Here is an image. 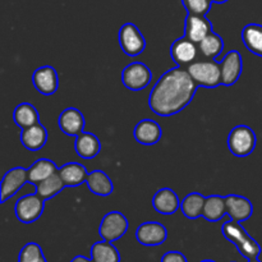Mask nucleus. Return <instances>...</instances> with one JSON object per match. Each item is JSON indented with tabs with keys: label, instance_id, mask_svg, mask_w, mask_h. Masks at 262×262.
I'll return each mask as SVG.
<instances>
[{
	"label": "nucleus",
	"instance_id": "obj_10",
	"mask_svg": "<svg viewBox=\"0 0 262 262\" xmlns=\"http://www.w3.org/2000/svg\"><path fill=\"white\" fill-rule=\"evenodd\" d=\"M136 238L138 243L147 247L160 246L168 238V230L158 222H147L141 224L136 230Z\"/></svg>",
	"mask_w": 262,
	"mask_h": 262
},
{
	"label": "nucleus",
	"instance_id": "obj_14",
	"mask_svg": "<svg viewBox=\"0 0 262 262\" xmlns=\"http://www.w3.org/2000/svg\"><path fill=\"white\" fill-rule=\"evenodd\" d=\"M58 124L61 132L77 137L84 129V117L76 107H68L59 115Z\"/></svg>",
	"mask_w": 262,
	"mask_h": 262
},
{
	"label": "nucleus",
	"instance_id": "obj_13",
	"mask_svg": "<svg viewBox=\"0 0 262 262\" xmlns=\"http://www.w3.org/2000/svg\"><path fill=\"white\" fill-rule=\"evenodd\" d=\"M199 48L196 42L189 40L187 36L174 41L170 46V56L179 67H184L187 64H192L197 56Z\"/></svg>",
	"mask_w": 262,
	"mask_h": 262
},
{
	"label": "nucleus",
	"instance_id": "obj_17",
	"mask_svg": "<svg viewBox=\"0 0 262 262\" xmlns=\"http://www.w3.org/2000/svg\"><path fill=\"white\" fill-rule=\"evenodd\" d=\"M136 141L141 145L152 146L160 141L163 130H161L160 124L152 119H143L138 122V124L135 128Z\"/></svg>",
	"mask_w": 262,
	"mask_h": 262
},
{
	"label": "nucleus",
	"instance_id": "obj_12",
	"mask_svg": "<svg viewBox=\"0 0 262 262\" xmlns=\"http://www.w3.org/2000/svg\"><path fill=\"white\" fill-rule=\"evenodd\" d=\"M220 68H222V83L224 86H232L238 82L243 69L242 55L239 51H229L220 63Z\"/></svg>",
	"mask_w": 262,
	"mask_h": 262
},
{
	"label": "nucleus",
	"instance_id": "obj_18",
	"mask_svg": "<svg viewBox=\"0 0 262 262\" xmlns=\"http://www.w3.org/2000/svg\"><path fill=\"white\" fill-rule=\"evenodd\" d=\"M152 206L159 214L171 215L181 207V201L173 189L161 188L154 196Z\"/></svg>",
	"mask_w": 262,
	"mask_h": 262
},
{
	"label": "nucleus",
	"instance_id": "obj_3",
	"mask_svg": "<svg viewBox=\"0 0 262 262\" xmlns=\"http://www.w3.org/2000/svg\"><path fill=\"white\" fill-rule=\"evenodd\" d=\"M188 73L196 82L197 86L215 89L222 83V68L220 64L212 59L193 61L187 68Z\"/></svg>",
	"mask_w": 262,
	"mask_h": 262
},
{
	"label": "nucleus",
	"instance_id": "obj_4",
	"mask_svg": "<svg viewBox=\"0 0 262 262\" xmlns=\"http://www.w3.org/2000/svg\"><path fill=\"white\" fill-rule=\"evenodd\" d=\"M257 143V137L252 128L248 125H237L233 128L228 137V147L230 152L238 158H246L253 152Z\"/></svg>",
	"mask_w": 262,
	"mask_h": 262
},
{
	"label": "nucleus",
	"instance_id": "obj_29",
	"mask_svg": "<svg viewBox=\"0 0 262 262\" xmlns=\"http://www.w3.org/2000/svg\"><path fill=\"white\" fill-rule=\"evenodd\" d=\"M205 200H206V197L202 196L201 193H197V192L187 194L183 201L181 202V210L184 216L191 220L201 217L202 212H204Z\"/></svg>",
	"mask_w": 262,
	"mask_h": 262
},
{
	"label": "nucleus",
	"instance_id": "obj_33",
	"mask_svg": "<svg viewBox=\"0 0 262 262\" xmlns=\"http://www.w3.org/2000/svg\"><path fill=\"white\" fill-rule=\"evenodd\" d=\"M160 262H188L186 256L178 251H169L161 257Z\"/></svg>",
	"mask_w": 262,
	"mask_h": 262
},
{
	"label": "nucleus",
	"instance_id": "obj_11",
	"mask_svg": "<svg viewBox=\"0 0 262 262\" xmlns=\"http://www.w3.org/2000/svg\"><path fill=\"white\" fill-rule=\"evenodd\" d=\"M32 83L41 95L45 96L54 95L59 87V77L55 68L51 66L37 68L33 72Z\"/></svg>",
	"mask_w": 262,
	"mask_h": 262
},
{
	"label": "nucleus",
	"instance_id": "obj_19",
	"mask_svg": "<svg viewBox=\"0 0 262 262\" xmlns=\"http://www.w3.org/2000/svg\"><path fill=\"white\" fill-rule=\"evenodd\" d=\"M48 130L41 123L22 129L20 132V143L23 147L30 151H38L46 145Z\"/></svg>",
	"mask_w": 262,
	"mask_h": 262
},
{
	"label": "nucleus",
	"instance_id": "obj_2",
	"mask_svg": "<svg viewBox=\"0 0 262 262\" xmlns=\"http://www.w3.org/2000/svg\"><path fill=\"white\" fill-rule=\"evenodd\" d=\"M222 233L230 243L237 247L241 255L247 258L248 261L258 258L261 253L260 245L246 232L239 222L230 219L229 222L224 223L222 227Z\"/></svg>",
	"mask_w": 262,
	"mask_h": 262
},
{
	"label": "nucleus",
	"instance_id": "obj_36",
	"mask_svg": "<svg viewBox=\"0 0 262 262\" xmlns=\"http://www.w3.org/2000/svg\"><path fill=\"white\" fill-rule=\"evenodd\" d=\"M248 262H261V261L258 260V258H255V260H250Z\"/></svg>",
	"mask_w": 262,
	"mask_h": 262
},
{
	"label": "nucleus",
	"instance_id": "obj_28",
	"mask_svg": "<svg viewBox=\"0 0 262 262\" xmlns=\"http://www.w3.org/2000/svg\"><path fill=\"white\" fill-rule=\"evenodd\" d=\"M35 186H36V193H37L38 196L42 197V199L46 201V200L53 199V197H55L56 194L60 193V192L64 189V187H66V184H64L59 171H56V173H54L51 177L46 178L45 181L38 182V183L35 184Z\"/></svg>",
	"mask_w": 262,
	"mask_h": 262
},
{
	"label": "nucleus",
	"instance_id": "obj_8",
	"mask_svg": "<svg viewBox=\"0 0 262 262\" xmlns=\"http://www.w3.org/2000/svg\"><path fill=\"white\" fill-rule=\"evenodd\" d=\"M119 45L128 56H137L146 49V40L135 23H124L119 30Z\"/></svg>",
	"mask_w": 262,
	"mask_h": 262
},
{
	"label": "nucleus",
	"instance_id": "obj_22",
	"mask_svg": "<svg viewBox=\"0 0 262 262\" xmlns=\"http://www.w3.org/2000/svg\"><path fill=\"white\" fill-rule=\"evenodd\" d=\"M86 184L90 191L97 196H110L114 191V184H113L112 179L102 170H94L89 173Z\"/></svg>",
	"mask_w": 262,
	"mask_h": 262
},
{
	"label": "nucleus",
	"instance_id": "obj_16",
	"mask_svg": "<svg viewBox=\"0 0 262 262\" xmlns=\"http://www.w3.org/2000/svg\"><path fill=\"white\" fill-rule=\"evenodd\" d=\"M227 202V215L235 222H246L253 212V206L248 199L238 194H229L225 197Z\"/></svg>",
	"mask_w": 262,
	"mask_h": 262
},
{
	"label": "nucleus",
	"instance_id": "obj_35",
	"mask_svg": "<svg viewBox=\"0 0 262 262\" xmlns=\"http://www.w3.org/2000/svg\"><path fill=\"white\" fill-rule=\"evenodd\" d=\"M228 0H212V3H216V4H223V3H227Z\"/></svg>",
	"mask_w": 262,
	"mask_h": 262
},
{
	"label": "nucleus",
	"instance_id": "obj_32",
	"mask_svg": "<svg viewBox=\"0 0 262 262\" xmlns=\"http://www.w3.org/2000/svg\"><path fill=\"white\" fill-rule=\"evenodd\" d=\"M188 14L206 15L211 9L212 0H182Z\"/></svg>",
	"mask_w": 262,
	"mask_h": 262
},
{
	"label": "nucleus",
	"instance_id": "obj_9",
	"mask_svg": "<svg viewBox=\"0 0 262 262\" xmlns=\"http://www.w3.org/2000/svg\"><path fill=\"white\" fill-rule=\"evenodd\" d=\"M26 183H28V170L17 166L5 173L0 187V201L4 204L8 199L14 196Z\"/></svg>",
	"mask_w": 262,
	"mask_h": 262
},
{
	"label": "nucleus",
	"instance_id": "obj_31",
	"mask_svg": "<svg viewBox=\"0 0 262 262\" xmlns=\"http://www.w3.org/2000/svg\"><path fill=\"white\" fill-rule=\"evenodd\" d=\"M18 262H48L43 251L37 243L30 242L23 246L18 256Z\"/></svg>",
	"mask_w": 262,
	"mask_h": 262
},
{
	"label": "nucleus",
	"instance_id": "obj_26",
	"mask_svg": "<svg viewBox=\"0 0 262 262\" xmlns=\"http://www.w3.org/2000/svg\"><path fill=\"white\" fill-rule=\"evenodd\" d=\"M242 41L246 48L262 58V25L250 23L242 30Z\"/></svg>",
	"mask_w": 262,
	"mask_h": 262
},
{
	"label": "nucleus",
	"instance_id": "obj_7",
	"mask_svg": "<svg viewBox=\"0 0 262 262\" xmlns=\"http://www.w3.org/2000/svg\"><path fill=\"white\" fill-rule=\"evenodd\" d=\"M128 227H129V224H128L127 217L122 212H107L100 223L99 234L104 241L113 243L127 233Z\"/></svg>",
	"mask_w": 262,
	"mask_h": 262
},
{
	"label": "nucleus",
	"instance_id": "obj_6",
	"mask_svg": "<svg viewBox=\"0 0 262 262\" xmlns=\"http://www.w3.org/2000/svg\"><path fill=\"white\" fill-rule=\"evenodd\" d=\"M152 73L146 64L141 61L130 63L123 69L122 82L130 91H141L150 84Z\"/></svg>",
	"mask_w": 262,
	"mask_h": 262
},
{
	"label": "nucleus",
	"instance_id": "obj_5",
	"mask_svg": "<svg viewBox=\"0 0 262 262\" xmlns=\"http://www.w3.org/2000/svg\"><path fill=\"white\" fill-rule=\"evenodd\" d=\"M45 209V200L36 194H26L20 197L14 206L17 219L23 224H31L38 220Z\"/></svg>",
	"mask_w": 262,
	"mask_h": 262
},
{
	"label": "nucleus",
	"instance_id": "obj_21",
	"mask_svg": "<svg viewBox=\"0 0 262 262\" xmlns=\"http://www.w3.org/2000/svg\"><path fill=\"white\" fill-rule=\"evenodd\" d=\"M59 174L63 179L66 187H78L82 183H86L89 171L86 166L78 163H68L64 164L61 168H59Z\"/></svg>",
	"mask_w": 262,
	"mask_h": 262
},
{
	"label": "nucleus",
	"instance_id": "obj_24",
	"mask_svg": "<svg viewBox=\"0 0 262 262\" xmlns=\"http://www.w3.org/2000/svg\"><path fill=\"white\" fill-rule=\"evenodd\" d=\"M227 214V202L225 197L212 194V196L206 197L204 205V212L202 217L211 223H216L222 220Z\"/></svg>",
	"mask_w": 262,
	"mask_h": 262
},
{
	"label": "nucleus",
	"instance_id": "obj_15",
	"mask_svg": "<svg viewBox=\"0 0 262 262\" xmlns=\"http://www.w3.org/2000/svg\"><path fill=\"white\" fill-rule=\"evenodd\" d=\"M210 32H212V25L206 15H187L184 36H187L189 40L200 43Z\"/></svg>",
	"mask_w": 262,
	"mask_h": 262
},
{
	"label": "nucleus",
	"instance_id": "obj_25",
	"mask_svg": "<svg viewBox=\"0 0 262 262\" xmlns=\"http://www.w3.org/2000/svg\"><path fill=\"white\" fill-rule=\"evenodd\" d=\"M13 120L18 127L25 129V128L32 127V125L40 123V115H38L37 109L32 104L22 102L14 109Z\"/></svg>",
	"mask_w": 262,
	"mask_h": 262
},
{
	"label": "nucleus",
	"instance_id": "obj_20",
	"mask_svg": "<svg viewBox=\"0 0 262 262\" xmlns=\"http://www.w3.org/2000/svg\"><path fill=\"white\" fill-rule=\"evenodd\" d=\"M74 148L79 158L90 160L99 155L100 150H101V143H100L99 138L92 133L82 132L76 137Z\"/></svg>",
	"mask_w": 262,
	"mask_h": 262
},
{
	"label": "nucleus",
	"instance_id": "obj_1",
	"mask_svg": "<svg viewBox=\"0 0 262 262\" xmlns=\"http://www.w3.org/2000/svg\"><path fill=\"white\" fill-rule=\"evenodd\" d=\"M197 89L188 71L178 66L159 78L148 96V106L159 117H171L192 101Z\"/></svg>",
	"mask_w": 262,
	"mask_h": 262
},
{
	"label": "nucleus",
	"instance_id": "obj_27",
	"mask_svg": "<svg viewBox=\"0 0 262 262\" xmlns=\"http://www.w3.org/2000/svg\"><path fill=\"white\" fill-rule=\"evenodd\" d=\"M91 258L94 262H120V253L112 242L102 239L92 245Z\"/></svg>",
	"mask_w": 262,
	"mask_h": 262
},
{
	"label": "nucleus",
	"instance_id": "obj_37",
	"mask_svg": "<svg viewBox=\"0 0 262 262\" xmlns=\"http://www.w3.org/2000/svg\"><path fill=\"white\" fill-rule=\"evenodd\" d=\"M201 262H215V261H212V260H204V261H201Z\"/></svg>",
	"mask_w": 262,
	"mask_h": 262
},
{
	"label": "nucleus",
	"instance_id": "obj_23",
	"mask_svg": "<svg viewBox=\"0 0 262 262\" xmlns=\"http://www.w3.org/2000/svg\"><path fill=\"white\" fill-rule=\"evenodd\" d=\"M28 170V183L37 184L38 182L45 181L46 178L53 176L54 173L59 170L56 164L49 159H38L37 161L32 164Z\"/></svg>",
	"mask_w": 262,
	"mask_h": 262
},
{
	"label": "nucleus",
	"instance_id": "obj_34",
	"mask_svg": "<svg viewBox=\"0 0 262 262\" xmlns=\"http://www.w3.org/2000/svg\"><path fill=\"white\" fill-rule=\"evenodd\" d=\"M71 262H94V261H92V258H87V257H84V256L78 255V256H76L74 258H72Z\"/></svg>",
	"mask_w": 262,
	"mask_h": 262
},
{
	"label": "nucleus",
	"instance_id": "obj_30",
	"mask_svg": "<svg viewBox=\"0 0 262 262\" xmlns=\"http://www.w3.org/2000/svg\"><path fill=\"white\" fill-rule=\"evenodd\" d=\"M223 49H224V41L220 37L217 33H215L214 31L210 32L201 42L199 43V50L201 51L202 55L207 59H215L222 54Z\"/></svg>",
	"mask_w": 262,
	"mask_h": 262
}]
</instances>
